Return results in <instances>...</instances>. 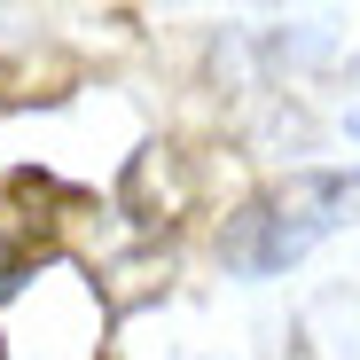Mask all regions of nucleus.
<instances>
[{"mask_svg": "<svg viewBox=\"0 0 360 360\" xmlns=\"http://www.w3.org/2000/svg\"><path fill=\"white\" fill-rule=\"evenodd\" d=\"M352 204H360V172H290L274 188H259L219 227V266L243 274V282L282 274V266L306 259L321 235H337Z\"/></svg>", "mask_w": 360, "mask_h": 360, "instance_id": "1", "label": "nucleus"}, {"mask_svg": "<svg viewBox=\"0 0 360 360\" xmlns=\"http://www.w3.org/2000/svg\"><path fill=\"white\" fill-rule=\"evenodd\" d=\"M352 134H360V110H352Z\"/></svg>", "mask_w": 360, "mask_h": 360, "instance_id": "2", "label": "nucleus"}]
</instances>
